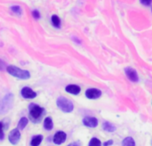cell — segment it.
Returning <instances> with one entry per match:
<instances>
[{
    "mask_svg": "<svg viewBox=\"0 0 152 146\" xmlns=\"http://www.w3.org/2000/svg\"><path fill=\"white\" fill-rule=\"evenodd\" d=\"M68 146H80V143L79 142H75V143H72V144L69 145Z\"/></svg>",
    "mask_w": 152,
    "mask_h": 146,
    "instance_id": "cell-25",
    "label": "cell"
},
{
    "mask_svg": "<svg viewBox=\"0 0 152 146\" xmlns=\"http://www.w3.org/2000/svg\"><path fill=\"white\" fill-rule=\"evenodd\" d=\"M42 140H43V136H42L41 135L36 136H34V137L32 138L30 145H31V146H39V145H40L41 142H42Z\"/></svg>",
    "mask_w": 152,
    "mask_h": 146,
    "instance_id": "cell-14",
    "label": "cell"
},
{
    "mask_svg": "<svg viewBox=\"0 0 152 146\" xmlns=\"http://www.w3.org/2000/svg\"><path fill=\"white\" fill-rule=\"evenodd\" d=\"M65 90H66V92H68L69 94L77 95H78V94L80 93L81 88H80L78 86H77V85H69V86L66 87Z\"/></svg>",
    "mask_w": 152,
    "mask_h": 146,
    "instance_id": "cell-11",
    "label": "cell"
},
{
    "mask_svg": "<svg viewBox=\"0 0 152 146\" xmlns=\"http://www.w3.org/2000/svg\"><path fill=\"white\" fill-rule=\"evenodd\" d=\"M112 145H113V141L112 140H109V141H107V142H105L103 144V146H110Z\"/></svg>",
    "mask_w": 152,
    "mask_h": 146,
    "instance_id": "cell-24",
    "label": "cell"
},
{
    "mask_svg": "<svg viewBox=\"0 0 152 146\" xmlns=\"http://www.w3.org/2000/svg\"><path fill=\"white\" fill-rule=\"evenodd\" d=\"M21 95L26 98V99H33L37 96V93L34 92L31 88L28 87H25L21 89V92H20Z\"/></svg>",
    "mask_w": 152,
    "mask_h": 146,
    "instance_id": "cell-9",
    "label": "cell"
},
{
    "mask_svg": "<svg viewBox=\"0 0 152 146\" xmlns=\"http://www.w3.org/2000/svg\"><path fill=\"white\" fill-rule=\"evenodd\" d=\"M44 128L46 130H52L53 128V122L51 118H45L44 120Z\"/></svg>",
    "mask_w": 152,
    "mask_h": 146,
    "instance_id": "cell-13",
    "label": "cell"
},
{
    "mask_svg": "<svg viewBox=\"0 0 152 146\" xmlns=\"http://www.w3.org/2000/svg\"><path fill=\"white\" fill-rule=\"evenodd\" d=\"M57 106L64 112H71L74 109L73 103L66 97L60 96L56 101Z\"/></svg>",
    "mask_w": 152,
    "mask_h": 146,
    "instance_id": "cell-2",
    "label": "cell"
},
{
    "mask_svg": "<svg viewBox=\"0 0 152 146\" xmlns=\"http://www.w3.org/2000/svg\"><path fill=\"white\" fill-rule=\"evenodd\" d=\"M27 124H28V119L25 118V117H24V118H21V119L20 120L19 123H18V129H20V130L24 129V128H26Z\"/></svg>",
    "mask_w": 152,
    "mask_h": 146,
    "instance_id": "cell-16",
    "label": "cell"
},
{
    "mask_svg": "<svg viewBox=\"0 0 152 146\" xmlns=\"http://www.w3.org/2000/svg\"><path fill=\"white\" fill-rule=\"evenodd\" d=\"M102 128H103V130H105L107 132H110V133H112L116 130V127L108 121H104L102 123Z\"/></svg>",
    "mask_w": 152,
    "mask_h": 146,
    "instance_id": "cell-12",
    "label": "cell"
},
{
    "mask_svg": "<svg viewBox=\"0 0 152 146\" xmlns=\"http://www.w3.org/2000/svg\"><path fill=\"white\" fill-rule=\"evenodd\" d=\"M51 21H52L53 25L55 28H60L61 27V20H60V18L57 15H53Z\"/></svg>",
    "mask_w": 152,
    "mask_h": 146,
    "instance_id": "cell-17",
    "label": "cell"
},
{
    "mask_svg": "<svg viewBox=\"0 0 152 146\" xmlns=\"http://www.w3.org/2000/svg\"><path fill=\"white\" fill-rule=\"evenodd\" d=\"M102 95V91L96 88H89L86 91V96L88 99H97Z\"/></svg>",
    "mask_w": 152,
    "mask_h": 146,
    "instance_id": "cell-7",
    "label": "cell"
},
{
    "mask_svg": "<svg viewBox=\"0 0 152 146\" xmlns=\"http://www.w3.org/2000/svg\"><path fill=\"white\" fill-rule=\"evenodd\" d=\"M13 95L12 94H8L6 95L4 99L2 100L0 103V112L1 113H6L12 106L13 103Z\"/></svg>",
    "mask_w": 152,
    "mask_h": 146,
    "instance_id": "cell-3",
    "label": "cell"
},
{
    "mask_svg": "<svg viewBox=\"0 0 152 146\" xmlns=\"http://www.w3.org/2000/svg\"><path fill=\"white\" fill-rule=\"evenodd\" d=\"M43 112H44V109L42 107H40L39 105L32 104L30 106V109H29V115L32 119L37 120V119H39L41 117Z\"/></svg>",
    "mask_w": 152,
    "mask_h": 146,
    "instance_id": "cell-4",
    "label": "cell"
},
{
    "mask_svg": "<svg viewBox=\"0 0 152 146\" xmlns=\"http://www.w3.org/2000/svg\"><path fill=\"white\" fill-rule=\"evenodd\" d=\"M83 124L88 128H96L98 126V120L94 117H86L83 119Z\"/></svg>",
    "mask_w": 152,
    "mask_h": 146,
    "instance_id": "cell-10",
    "label": "cell"
},
{
    "mask_svg": "<svg viewBox=\"0 0 152 146\" xmlns=\"http://www.w3.org/2000/svg\"><path fill=\"white\" fill-rule=\"evenodd\" d=\"M66 138H67V135L62 131H59L53 136V143L57 145H60L66 141Z\"/></svg>",
    "mask_w": 152,
    "mask_h": 146,
    "instance_id": "cell-8",
    "label": "cell"
},
{
    "mask_svg": "<svg viewBox=\"0 0 152 146\" xmlns=\"http://www.w3.org/2000/svg\"><path fill=\"white\" fill-rule=\"evenodd\" d=\"M4 137V125L2 122H0V140H3Z\"/></svg>",
    "mask_w": 152,
    "mask_h": 146,
    "instance_id": "cell-20",
    "label": "cell"
},
{
    "mask_svg": "<svg viewBox=\"0 0 152 146\" xmlns=\"http://www.w3.org/2000/svg\"><path fill=\"white\" fill-rule=\"evenodd\" d=\"M6 70L10 75H12L17 79H28L30 78V73L28 70H21L16 66L9 65L6 67Z\"/></svg>",
    "mask_w": 152,
    "mask_h": 146,
    "instance_id": "cell-1",
    "label": "cell"
},
{
    "mask_svg": "<svg viewBox=\"0 0 152 146\" xmlns=\"http://www.w3.org/2000/svg\"><path fill=\"white\" fill-rule=\"evenodd\" d=\"M5 67H6V66H5V63L0 59V70H4V69H6Z\"/></svg>",
    "mask_w": 152,
    "mask_h": 146,
    "instance_id": "cell-23",
    "label": "cell"
},
{
    "mask_svg": "<svg viewBox=\"0 0 152 146\" xmlns=\"http://www.w3.org/2000/svg\"><path fill=\"white\" fill-rule=\"evenodd\" d=\"M125 72L126 74V77L129 79V80H131L132 82H138L139 81V77L138 74L136 72V70L131 67H127L125 70Z\"/></svg>",
    "mask_w": 152,
    "mask_h": 146,
    "instance_id": "cell-6",
    "label": "cell"
},
{
    "mask_svg": "<svg viewBox=\"0 0 152 146\" xmlns=\"http://www.w3.org/2000/svg\"><path fill=\"white\" fill-rule=\"evenodd\" d=\"M140 1H141V3H142L143 5H147V6L151 5L152 2V0H140Z\"/></svg>",
    "mask_w": 152,
    "mask_h": 146,
    "instance_id": "cell-22",
    "label": "cell"
},
{
    "mask_svg": "<svg viewBox=\"0 0 152 146\" xmlns=\"http://www.w3.org/2000/svg\"><path fill=\"white\" fill-rule=\"evenodd\" d=\"M89 146H102V143L98 138L94 137L91 139V141L89 143Z\"/></svg>",
    "mask_w": 152,
    "mask_h": 146,
    "instance_id": "cell-19",
    "label": "cell"
},
{
    "mask_svg": "<svg viewBox=\"0 0 152 146\" xmlns=\"http://www.w3.org/2000/svg\"><path fill=\"white\" fill-rule=\"evenodd\" d=\"M10 9L15 14H18V15H20L21 14V8H20V5H12V6H11Z\"/></svg>",
    "mask_w": 152,
    "mask_h": 146,
    "instance_id": "cell-18",
    "label": "cell"
},
{
    "mask_svg": "<svg viewBox=\"0 0 152 146\" xmlns=\"http://www.w3.org/2000/svg\"><path fill=\"white\" fill-rule=\"evenodd\" d=\"M20 133L19 129H17V128L12 129L8 136L9 142L12 145H17L20 141Z\"/></svg>",
    "mask_w": 152,
    "mask_h": 146,
    "instance_id": "cell-5",
    "label": "cell"
},
{
    "mask_svg": "<svg viewBox=\"0 0 152 146\" xmlns=\"http://www.w3.org/2000/svg\"><path fill=\"white\" fill-rule=\"evenodd\" d=\"M122 146H135V142L133 137L128 136L125 138L122 142Z\"/></svg>",
    "mask_w": 152,
    "mask_h": 146,
    "instance_id": "cell-15",
    "label": "cell"
},
{
    "mask_svg": "<svg viewBox=\"0 0 152 146\" xmlns=\"http://www.w3.org/2000/svg\"><path fill=\"white\" fill-rule=\"evenodd\" d=\"M32 15H33L34 19H36V20L40 19V12H39L37 10H34V11L32 12Z\"/></svg>",
    "mask_w": 152,
    "mask_h": 146,
    "instance_id": "cell-21",
    "label": "cell"
}]
</instances>
